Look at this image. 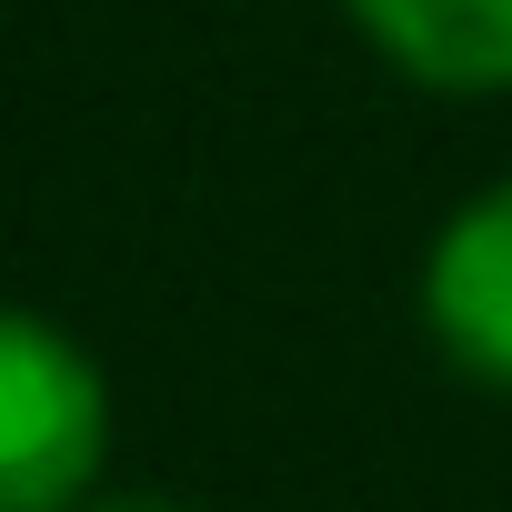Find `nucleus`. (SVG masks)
Segmentation results:
<instances>
[{"label":"nucleus","instance_id":"f257e3e1","mask_svg":"<svg viewBox=\"0 0 512 512\" xmlns=\"http://www.w3.org/2000/svg\"><path fill=\"white\" fill-rule=\"evenodd\" d=\"M111 472V382L101 362L0 302V512H81Z\"/></svg>","mask_w":512,"mask_h":512},{"label":"nucleus","instance_id":"f03ea898","mask_svg":"<svg viewBox=\"0 0 512 512\" xmlns=\"http://www.w3.org/2000/svg\"><path fill=\"white\" fill-rule=\"evenodd\" d=\"M422 332L462 382L512 392V181L472 191L432 231V251H422Z\"/></svg>","mask_w":512,"mask_h":512},{"label":"nucleus","instance_id":"7ed1b4c3","mask_svg":"<svg viewBox=\"0 0 512 512\" xmlns=\"http://www.w3.org/2000/svg\"><path fill=\"white\" fill-rule=\"evenodd\" d=\"M342 11L422 91H512V0H342Z\"/></svg>","mask_w":512,"mask_h":512},{"label":"nucleus","instance_id":"20e7f679","mask_svg":"<svg viewBox=\"0 0 512 512\" xmlns=\"http://www.w3.org/2000/svg\"><path fill=\"white\" fill-rule=\"evenodd\" d=\"M81 512H191V502H171V492H151V482H121V492L101 482V492H91Z\"/></svg>","mask_w":512,"mask_h":512}]
</instances>
